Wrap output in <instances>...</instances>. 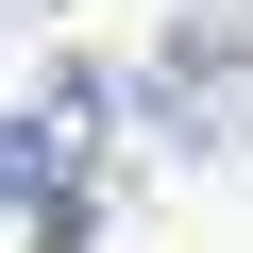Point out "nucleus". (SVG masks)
Masks as SVG:
<instances>
[{
	"mask_svg": "<svg viewBox=\"0 0 253 253\" xmlns=\"http://www.w3.org/2000/svg\"><path fill=\"white\" fill-rule=\"evenodd\" d=\"M0 219H17V118H0Z\"/></svg>",
	"mask_w": 253,
	"mask_h": 253,
	"instance_id": "f03ea898",
	"label": "nucleus"
},
{
	"mask_svg": "<svg viewBox=\"0 0 253 253\" xmlns=\"http://www.w3.org/2000/svg\"><path fill=\"white\" fill-rule=\"evenodd\" d=\"M135 101H169V135H186L203 169H253V51H236V17H186V34L135 68Z\"/></svg>",
	"mask_w": 253,
	"mask_h": 253,
	"instance_id": "f257e3e1",
	"label": "nucleus"
},
{
	"mask_svg": "<svg viewBox=\"0 0 253 253\" xmlns=\"http://www.w3.org/2000/svg\"><path fill=\"white\" fill-rule=\"evenodd\" d=\"M186 17H253V0H186Z\"/></svg>",
	"mask_w": 253,
	"mask_h": 253,
	"instance_id": "7ed1b4c3",
	"label": "nucleus"
}]
</instances>
